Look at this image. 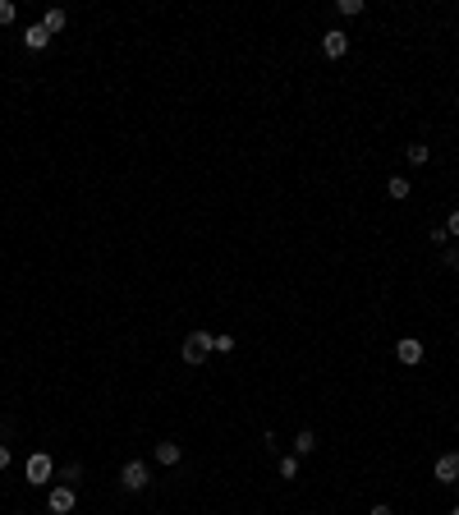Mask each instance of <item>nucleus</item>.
<instances>
[{
	"label": "nucleus",
	"instance_id": "f257e3e1",
	"mask_svg": "<svg viewBox=\"0 0 459 515\" xmlns=\"http://www.w3.org/2000/svg\"><path fill=\"white\" fill-rule=\"evenodd\" d=\"M207 354H211V332H193L189 341H184V364H207Z\"/></svg>",
	"mask_w": 459,
	"mask_h": 515
},
{
	"label": "nucleus",
	"instance_id": "f03ea898",
	"mask_svg": "<svg viewBox=\"0 0 459 515\" xmlns=\"http://www.w3.org/2000/svg\"><path fill=\"white\" fill-rule=\"evenodd\" d=\"M120 483H124V488H129V492H143V488H148V483H152V470H148V465H143V460H129V465H124V470H120Z\"/></svg>",
	"mask_w": 459,
	"mask_h": 515
},
{
	"label": "nucleus",
	"instance_id": "7ed1b4c3",
	"mask_svg": "<svg viewBox=\"0 0 459 515\" xmlns=\"http://www.w3.org/2000/svg\"><path fill=\"white\" fill-rule=\"evenodd\" d=\"M23 474H28V483H37V488H42V483H46V479H51V474H55V465H51V455H42V451H37V455H28V465H23Z\"/></svg>",
	"mask_w": 459,
	"mask_h": 515
},
{
	"label": "nucleus",
	"instance_id": "20e7f679",
	"mask_svg": "<svg viewBox=\"0 0 459 515\" xmlns=\"http://www.w3.org/2000/svg\"><path fill=\"white\" fill-rule=\"evenodd\" d=\"M321 51H326L331 60H340V55L349 51V37L340 33V28H331V33H321Z\"/></svg>",
	"mask_w": 459,
	"mask_h": 515
},
{
	"label": "nucleus",
	"instance_id": "39448f33",
	"mask_svg": "<svg viewBox=\"0 0 459 515\" xmlns=\"http://www.w3.org/2000/svg\"><path fill=\"white\" fill-rule=\"evenodd\" d=\"M46 506H51V515H70L74 511V488H51V497H46Z\"/></svg>",
	"mask_w": 459,
	"mask_h": 515
},
{
	"label": "nucleus",
	"instance_id": "423d86ee",
	"mask_svg": "<svg viewBox=\"0 0 459 515\" xmlns=\"http://www.w3.org/2000/svg\"><path fill=\"white\" fill-rule=\"evenodd\" d=\"M436 483H459V451H446L436 460Z\"/></svg>",
	"mask_w": 459,
	"mask_h": 515
},
{
	"label": "nucleus",
	"instance_id": "0eeeda50",
	"mask_svg": "<svg viewBox=\"0 0 459 515\" xmlns=\"http://www.w3.org/2000/svg\"><path fill=\"white\" fill-rule=\"evenodd\" d=\"M395 354H399V364H423V341H414V336H404V341L395 345Z\"/></svg>",
	"mask_w": 459,
	"mask_h": 515
},
{
	"label": "nucleus",
	"instance_id": "6e6552de",
	"mask_svg": "<svg viewBox=\"0 0 459 515\" xmlns=\"http://www.w3.org/2000/svg\"><path fill=\"white\" fill-rule=\"evenodd\" d=\"M23 42H28V51H46V42H51V33H46L42 23H33V28L23 33Z\"/></svg>",
	"mask_w": 459,
	"mask_h": 515
},
{
	"label": "nucleus",
	"instance_id": "1a4fd4ad",
	"mask_svg": "<svg viewBox=\"0 0 459 515\" xmlns=\"http://www.w3.org/2000/svg\"><path fill=\"white\" fill-rule=\"evenodd\" d=\"M156 465H179V442H156Z\"/></svg>",
	"mask_w": 459,
	"mask_h": 515
},
{
	"label": "nucleus",
	"instance_id": "9d476101",
	"mask_svg": "<svg viewBox=\"0 0 459 515\" xmlns=\"http://www.w3.org/2000/svg\"><path fill=\"white\" fill-rule=\"evenodd\" d=\"M65 23H70V14H65V9H46V18H42V28H46V33H60Z\"/></svg>",
	"mask_w": 459,
	"mask_h": 515
},
{
	"label": "nucleus",
	"instance_id": "9b49d317",
	"mask_svg": "<svg viewBox=\"0 0 459 515\" xmlns=\"http://www.w3.org/2000/svg\"><path fill=\"white\" fill-rule=\"evenodd\" d=\"M386 189H390V198H409V180H404V175H395V180H386Z\"/></svg>",
	"mask_w": 459,
	"mask_h": 515
},
{
	"label": "nucleus",
	"instance_id": "f8f14e48",
	"mask_svg": "<svg viewBox=\"0 0 459 515\" xmlns=\"http://www.w3.org/2000/svg\"><path fill=\"white\" fill-rule=\"evenodd\" d=\"M312 446H317V437H312L308 428H304V433H299V437H294V451H299V455H308V451H312Z\"/></svg>",
	"mask_w": 459,
	"mask_h": 515
},
{
	"label": "nucleus",
	"instance_id": "ddd939ff",
	"mask_svg": "<svg viewBox=\"0 0 459 515\" xmlns=\"http://www.w3.org/2000/svg\"><path fill=\"white\" fill-rule=\"evenodd\" d=\"M404 157H409V161H414V166H423V161H427V157H432V152H427V148H423V143H414V148H404Z\"/></svg>",
	"mask_w": 459,
	"mask_h": 515
},
{
	"label": "nucleus",
	"instance_id": "4468645a",
	"mask_svg": "<svg viewBox=\"0 0 459 515\" xmlns=\"http://www.w3.org/2000/svg\"><path fill=\"white\" fill-rule=\"evenodd\" d=\"M336 9H340V14H349V18H354V14H363V0H336Z\"/></svg>",
	"mask_w": 459,
	"mask_h": 515
},
{
	"label": "nucleus",
	"instance_id": "2eb2a0df",
	"mask_svg": "<svg viewBox=\"0 0 459 515\" xmlns=\"http://www.w3.org/2000/svg\"><path fill=\"white\" fill-rule=\"evenodd\" d=\"M294 474H299V460H294V455H285V460H280V479H294Z\"/></svg>",
	"mask_w": 459,
	"mask_h": 515
},
{
	"label": "nucleus",
	"instance_id": "dca6fc26",
	"mask_svg": "<svg viewBox=\"0 0 459 515\" xmlns=\"http://www.w3.org/2000/svg\"><path fill=\"white\" fill-rule=\"evenodd\" d=\"M60 479H65V488H74V483L83 479V470H78V465H65V474H60Z\"/></svg>",
	"mask_w": 459,
	"mask_h": 515
},
{
	"label": "nucleus",
	"instance_id": "f3484780",
	"mask_svg": "<svg viewBox=\"0 0 459 515\" xmlns=\"http://www.w3.org/2000/svg\"><path fill=\"white\" fill-rule=\"evenodd\" d=\"M14 14H18V9L9 5V0H0V23H14Z\"/></svg>",
	"mask_w": 459,
	"mask_h": 515
},
{
	"label": "nucleus",
	"instance_id": "a211bd4d",
	"mask_svg": "<svg viewBox=\"0 0 459 515\" xmlns=\"http://www.w3.org/2000/svg\"><path fill=\"white\" fill-rule=\"evenodd\" d=\"M211 349H226V354H230V349H234V336H211Z\"/></svg>",
	"mask_w": 459,
	"mask_h": 515
},
{
	"label": "nucleus",
	"instance_id": "6ab92c4d",
	"mask_svg": "<svg viewBox=\"0 0 459 515\" xmlns=\"http://www.w3.org/2000/svg\"><path fill=\"white\" fill-rule=\"evenodd\" d=\"M446 235H459V207L450 212V226H446Z\"/></svg>",
	"mask_w": 459,
	"mask_h": 515
},
{
	"label": "nucleus",
	"instance_id": "aec40b11",
	"mask_svg": "<svg viewBox=\"0 0 459 515\" xmlns=\"http://www.w3.org/2000/svg\"><path fill=\"white\" fill-rule=\"evenodd\" d=\"M5 465H9V446H0V470H5Z\"/></svg>",
	"mask_w": 459,
	"mask_h": 515
},
{
	"label": "nucleus",
	"instance_id": "412c9836",
	"mask_svg": "<svg viewBox=\"0 0 459 515\" xmlns=\"http://www.w3.org/2000/svg\"><path fill=\"white\" fill-rule=\"evenodd\" d=\"M372 515H395V511H390V506H372Z\"/></svg>",
	"mask_w": 459,
	"mask_h": 515
},
{
	"label": "nucleus",
	"instance_id": "4be33fe9",
	"mask_svg": "<svg viewBox=\"0 0 459 515\" xmlns=\"http://www.w3.org/2000/svg\"><path fill=\"white\" fill-rule=\"evenodd\" d=\"M450 515H459V506H450Z\"/></svg>",
	"mask_w": 459,
	"mask_h": 515
}]
</instances>
